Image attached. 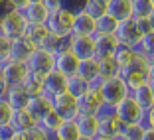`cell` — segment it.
I'll use <instances>...</instances> for the list:
<instances>
[{"label":"cell","mask_w":154,"mask_h":140,"mask_svg":"<svg viewBox=\"0 0 154 140\" xmlns=\"http://www.w3.org/2000/svg\"><path fill=\"white\" fill-rule=\"evenodd\" d=\"M119 75L125 79L128 89H134L142 83L154 85V57H146V55L134 51L132 59L119 71Z\"/></svg>","instance_id":"obj_1"},{"label":"cell","mask_w":154,"mask_h":140,"mask_svg":"<svg viewBox=\"0 0 154 140\" xmlns=\"http://www.w3.org/2000/svg\"><path fill=\"white\" fill-rule=\"evenodd\" d=\"M97 85H99V89H101L105 107H111V108H113L115 105H119L125 97L131 95V89H128V85L125 83V79H122L121 75L103 79V81H99Z\"/></svg>","instance_id":"obj_2"},{"label":"cell","mask_w":154,"mask_h":140,"mask_svg":"<svg viewBox=\"0 0 154 140\" xmlns=\"http://www.w3.org/2000/svg\"><path fill=\"white\" fill-rule=\"evenodd\" d=\"M45 28L50 34L67 40L73 32V12H69L67 8H57L50 12V16L45 20Z\"/></svg>","instance_id":"obj_3"},{"label":"cell","mask_w":154,"mask_h":140,"mask_svg":"<svg viewBox=\"0 0 154 140\" xmlns=\"http://www.w3.org/2000/svg\"><path fill=\"white\" fill-rule=\"evenodd\" d=\"M26 18L22 16L20 10L8 8L0 14V34L10 40H16V38L24 36V28H26Z\"/></svg>","instance_id":"obj_4"},{"label":"cell","mask_w":154,"mask_h":140,"mask_svg":"<svg viewBox=\"0 0 154 140\" xmlns=\"http://www.w3.org/2000/svg\"><path fill=\"white\" fill-rule=\"evenodd\" d=\"M26 67H28V71H30V73L44 77L45 73H50L51 69H55L54 53L42 50V47H36V50L32 51V55L26 59Z\"/></svg>","instance_id":"obj_5"},{"label":"cell","mask_w":154,"mask_h":140,"mask_svg":"<svg viewBox=\"0 0 154 140\" xmlns=\"http://www.w3.org/2000/svg\"><path fill=\"white\" fill-rule=\"evenodd\" d=\"M77 103H79V113L99 114L105 108V101H103V95H101V89L97 83L87 87L85 93L77 97Z\"/></svg>","instance_id":"obj_6"},{"label":"cell","mask_w":154,"mask_h":140,"mask_svg":"<svg viewBox=\"0 0 154 140\" xmlns=\"http://www.w3.org/2000/svg\"><path fill=\"white\" fill-rule=\"evenodd\" d=\"M50 99H51V108H54L63 120L75 118L77 114H79L77 97H73L71 93H67V91H63V93H59V95H55V97H50Z\"/></svg>","instance_id":"obj_7"},{"label":"cell","mask_w":154,"mask_h":140,"mask_svg":"<svg viewBox=\"0 0 154 140\" xmlns=\"http://www.w3.org/2000/svg\"><path fill=\"white\" fill-rule=\"evenodd\" d=\"M113 111H115V114H117V118L121 120V124H134V122H140L142 113H144V111L134 103V99H132L131 95L125 97L119 105H115Z\"/></svg>","instance_id":"obj_8"},{"label":"cell","mask_w":154,"mask_h":140,"mask_svg":"<svg viewBox=\"0 0 154 140\" xmlns=\"http://www.w3.org/2000/svg\"><path fill=\"white\" fill-rule=\"evenodd\" d=\"M2 67V77H4V85L6 89H10V87H18V85H24V81H26L28 77V67L26 63H20V61H12V59H8V61H4V63L0 65Z\"/></svg>","instance_id":"obj_9"},{"label":"cell","mask_w":154,"mask_h":140,"mask_svg":"<svg viewBox=\"0 0 154 140\" xmlns=\"http://www.w3.org/2000/svg\"><path fill=\"white\" fill-rule=\"evenodd\" d=\"M115 38H117L119 44L128 45V47H134L136 50V45L140 44V40H142V34H140V30L136 28L134 20L131 18V20H125V22H119L117 30H115Z\"/></svg>","instance_id":"obj_10"},{"label":"cell","mask_w":154,"mask_h":140,"mask_svg":"<svg viewBox=\"0 0 154 140\" xmlns=\"http://www.w3.org/2000/svg\"><path fill=\"white\" fill-rule=\"evenodd\" d=\"M67 47L79 59L95 57V41H93V36H77V34H71L67 38Z\"/></svg>","instance_id":"obj_11"},{"label":"cell","mask_w":154,"mask_h":140,"mask_svg":"<svg viewBox=\"0 0 154 140\" xmlns=\"http://www.w3.org/2000/svg\"><path fill=\"white\" fill-rule=\"evenodd\" d=\"M54 61H55V69L67 77L77 75V69H79V63H81V59L77 57L69 47H63L61 51H57L54 55Z\"/></svg>","instance_id":"obj_12"},{"label":"cell","mask_w":154,"mask_h":140,"mask_svg":"<svg viewBox=\"0 0 154 140\" xmlns=\"http://www.w3.org/2000/svg\"><path fill=\"white\" fill-rule=\"evenodd\" d=\"M97 117H99V134L101 136L117 138V134H119V130L122 128V124H121V120L117 118V114H115L113 108L105 107ZM99 134H97V136H99Z\"/></svg>","instance_id":"obj_13"},{"label":"cell","mask_w":154,"mask_h":140,"mask_svg":"<svg viewBox=\"0 0 154 140\" xmlns=\"http://www.w3.org/2000/svg\"><path fill=\"white\" fill-rule=\"evenodd\" d=\"M67 75L59 73L57 69H51L50 73L44 75V95L48 97H55L59 93L67 91Z\"/></svg>","instance_id":"obj_14"},{"label":"cell","mask_w":154,"mask_h":140,"mask_svg":"<svg viewBox=\"0 0 154 140\" xmlns=\"http://www.w3.org/2000/svg\"><path fill=\"white\" fill-rule=\"evenodd\" d=\"M77 36H95V18L85 10L73 12V32Z\"/></svg>","instance_id":"obj_15"},{"label":"cell","mask_w":154,"mask_h":140,"mask_svg":"<svg viewBox=\"0 0 154 140\" xmlns=\"http://www.w3.org/2000/svg\"><path fill=\"white\" fill-rule=\"evenodd\" d=\"M93 41H95V59L99 57H113L115 50H117V38L113 34H95L93 36Z\"/></svg>","instance_id":"obj_16"},{"label":"cell","mask_w":154,"mask_h":140,"mask_svg":"<svg viewBox=\"0 0 154 140\" xmlns=\"http://www.w3.org/2000/svg\"><path fill=\"white\" fill-rule=\"evenodd\" d=\"M131 97L134 99V103L142 111L154 108V85L152 83H142V85L131 89Z\"/></svg>","instance_id":"obj_17"},{"label":"cell","mask_w":154,"mask_h":140,"mask_svg":"<svg viewBox=\"0 0 154 140\" xmlns=\"http://www.w3.org/2000/svg\"><path fill=\"white\" fill-rule=\"evenodd\" d=\"M36 50V45L32 41H28L24 36L12 40V45H10V57L12 61H20V63H26V59L32 55V51Z\"/></svg>","instance_id":"obj_18"},{"label":"cell","mask_w":154,"mask_h":140,"mask_svg":"<svg viewBox=\"0 0 154 140\" xmlns=\"http://www.w3.org/2000/svg\"><path fill=\"white\" fill-rule=\"evenodd\" d=\"M20 12H22V16L26 18L28 24H45V20L50 16V10L42 2H28Z\"/></svg>","instance_id":"obj_19"},{"label":"cell","mask_w":154,"mask_h":140,"mask_svg":"<svg viewBox=\"0 0 154 140\" xmlns=\"http://www.w3.org/2000/svg\"><path fill=\"white\" fill-rule=\"evenodd\" d=\"M75 122H77V128H79V134L91 136V138H95L99 134V117L97 114L79 113L75 117Z\"/></svg>","instance_id":"obj_20"},{"label":"cell","mask_w":154,"mask_h":140,"mask_svg":"<svg viewBox=\"0 0 154 140\" xmlns=\"http://www.w3.org/2000/svg\"><path fill=\"white\" fill-rule=\"evenodd\" d=\"M107 14L113 16L117 22L131 20L132 18V0H109Z\"/></svg>","instance_id":"obj_21"},{"label":"cell","mask_w":154,"mask_h":140,"mask_svg":"<svg viewBox=\"0 0 154 140\" xmlns=\"http://www.w3.org/2000/svg\"><path fill=\"white\" fill-rule=\"evenodd\" d=\"M4 99L8 101V105L14 108V111H20V108H26V107H28V101H30V93L26 91V87H24V85L10 87V89H6Z\"/></svg>","instance_id":"obj_22"},{"label":"cell","mask_w":154,"mask_h":140,"mask_svg":"<svg viewBox=\"0 0 154 140\" xmlns=\"http://www.w3.org/2000/svg\"><path fill=\"white\" fill-rule=\"evenodd\" d=\"M26 111L32 114V117L36 118L38 122H40V118L44 117L45 113H50V111H51V99H50L48 95H36V97H30Z\"/></svg>","instance_id":"obj_23"},{"label":"cell","mask_w":154,"mask_h":140,"mask_svg":"<svg viewBox=\"0 0 154 140\" xmlns=\"http://www.w3.org/2000/svg\"><path fill=\"white\" fill-rule=\"evenodd\" d=\"M10 124H12L14 130H18V132H30L32 128L38 126V120L28 113L26 108H20V111H14V117L10 120Z\"/></svg>","instance_id":"obj_24"},{"label":"cell","mask_w":154,"mask_h":140,"mask_svg":"<svg viewBox=\"0 0 154 140\" xmlns=\"http://www.w3.org/2000/svg\"><path fill=\"white\" fill-rule=\"evenodd\" d=\"M77 75L85 79L89 85H95L99 83V63H97L95 57L91 59H81V63H79V69H77Z\"/></svg>","instance_id":"obj_25"},{"label":"cell","mask_w":154,"mask_h":140,"mask_svg":"<svg viewBox=\"0 0 154 140\" xmlns=\"http://www.w3.org/2000/svg\"><path fill=\"white\" fill-rule=\"evenodd\" d=\"M77 136H79V128L75 118L61 120V124L51 132V140H77Z\"/></svg>","instance_id":"obj_26"},{"label":"cell","mask_w":154,"mask_h":140,"mask_svg":"<svg viewBox=\"0 0 154 140\" xmlns=\"http://www.w3.org/2000/svg\"><path fill=\"white\" fill-rule=\"evenodd\" d=\"M48 28H45V24H26V28H24V38H26L28 41H32L34 45H40L42 41H44V38L48 36Z\"/></svg>","instance_id":"obj_27"},{"label":"cell","mask_w":154,"mask_h":140,"mask_svg":"<svg viewBox=\"0 0 154 140\" xmlns=\"http://www.w3.org/2000/svg\"><path fill=\"white\" fill-rule=\"evenodd\" d=\"M117 26H119V22L113 18V16H109L107 12L95 18V34H113L115 36Z\"/></svg>","instance_id":"obj_28"},{"label":"cell","mask_w":154,"mask_h":140,"mask_svg":"<svg viewBox=\"0 0 154 140\" xmlns=\"http://www.w3.org/2000/svg\"><path fill=\"white\" fill-rule=\"evenodd\" d=\"M97 63H99V81L119 75V65L113 57H99Z\"/></svg>","instance_id":"obj_29"},{"label":"cell","mask_w":154,"mask_h":140,"mask_svg":"<svg viewBox=\"0 0 154 140\" xmlns=\"http://www.w3.org/2000/svg\"><path fill=\"white\" fill-rule=\"evenodd\" d=\"M144 126L140 122H134V124H122V128L119 130L117 140H140Z\"/></svg>","instance_id":"obj_30"},{"label":"cell","mask_w":154,"mask_h":140,"mask_svg":"<svg viewBox=\"0 0 154 140\" xmlns=\"http://www.w3.org/2000/svg\"><path fill=\"white\" fill-rule=\"evenodd\" d=\"M38 47H42V50L50 51V53H57V51H61L63 47H67V40H63V38H57L54 36V34H48V36L44 38V41H42Z\"/></svg>","instance_id":"obj_31"},{"label":"cell","mask_w":154,"mask_h":140,"mask_svg":"<svg viewBox=\"0 0 154 140\" xmlns=\"http://www.w3.org/2000/svg\"><path fill=\"white\" fill-rule=\"evenodd\" d=\"M24 87H26V91L30 93V97L44 95V77L34 75V73H28L26 81H24Z\"/></svg>","instance_id":"obj_32"},{"label":"cell","mask_w":154,"mask_h":140,"mask_svg":"<svg viewBox=\"0 0 154 140\" xmlns=\"http://www.w3.org/2000/svg\"><path fill=\"white\" fill-rule=\"evenodd\" d=\"M134 47H128V45H122V44H119L117 45V50H115V53H113V59L117 61V65H119V71H121L125 65L128 63L132 59V55H134Z\"/></svg>","instance_id":"obj_33"},{"label":"cell","mask_w":154,"mask_h":140,"mask_svg":"<svg viewBox=\"0 0 154 140\" xmlns=\"http://www.w3.org/2000/svg\"><path fill=\"white\" fill-rule=\"evenodd\" d=\"M61 120H63V118H61V117H59V114L54 111V108H51L50 113H45L44 117L40 118V122H38V124H40V126L44 128V130H48V132L51 134V132H54L55 128H57L59 124H61Z\"/></svg>","instance_id":"obj_34"},{"label":"cell","mask_w":154,"mask_h":140,"mask_svg":"<svg viewBox=\"0 0 154 140\" xmlns=\"http://www.w3.org/2000/svg\"><path fill=\"white\" fill-rule=\"evenodd\" d=\"M134 16H154V0H132V18Z\"/></svg>","instance_id":"obj_35"},{"label":"cell","mask_w":154,"mask_h":140,"mask_svg":"<svg viewBox=\"0 0 154 140\" xmlns=\"http://www.w3.org/2000/svg\"><path fill=\"white\" fill-rule=\"evenodd\" d=\"M89 87V83L85 79H81L79 75H71L67 79V93H71L73 97H79L85 93V89Z\"/></svg>","instance_id":"obj_36"},{"label":"cell","mask_w":154,"mask_h":140,"mask_svg":"<svg viewBox=\"0 0 154 140\" xmlns=\"http://www.w3.org/2000/svg\"><path fill=\"white\" fill-rule=\"evenodd\" d=\"M107 4H109V0H85L83 10L89 12L93 18H97V16H101V14L107 12Z\"/></svg>","instance_id":"obj_37"},{"label":"cell","mask_w":154,"mask_h":140,"mask_svg":"<svg viewBox=\"0 0 154 140\" xmlns=\"http://www.w3.org/2000/svg\"><path fill=\"white\" fill-rule=\"evenodd\" d=\"M134 24L140 30L142 36H150L154 34V16H134Z\"/></svg>","instance_id":"obj_38"},{"label":"cell","mask_w":154,"mask_h":140,"mask_svg":"<svg viewBox=\"0 0 154 140\" xmlns=\"http://www.w3.org/2000/svg\"><path fill=\"white\" fill-rule=\"evenodd\" d=\"M14 117V108L8 105V101L4 99V95L0 97V126L2 124H10V120H12Z\"/></svg>","instance_id":"obj_39"},{"label":"cell","mask_w":154,"mask_h":140,"mask_svg":"<svg viewBox=\"0 0 154 140\" xmlns=\"http://www.w3.org/2000/svg\"><path fill=\"white\" fill-rule=\"evenodd\" d=\"M152 41H154V34H150V36H142L140 44L136 45V51H138V53H142V55H146V57H154Z\"/></svg>","instance_id":"obj_40"},{"label":"cell","mask_w":154,"mask_h":140,"mask_svg":"<svg viewBox=\"0 0 154 140\" xmlns=\"http://www.w3.org/2000/svg\"><path fill=\"white\" fill-rule=\"evenodd\" d=\"M10 45H12V40L0 34V65L4 63V61H8V57H10Z\"/></svg>","instance_id":"obj_41"},{"label":"cell","mask_w":154,"mask_h":140,"mask_svg":"<svg viewBox=\"0 0 154 140\" xmlns=\"http://www.w3.org/2000/svg\"><path fill=\"white\" fill-rule=\"evenodd\" d=\"M28 140H51V134L38 124L36 128H32V130L28 132Z\"/></svg>","instance_id":"obj_42"},{"label":"cell","mask_w":154,"mask_h":140,"mask_svg":"<svg viewBox=\"0 0 154 140\" xmlns=\"http://www.w3.org/2000/svg\"><path fill=\"white\" fill-rule=\"evenodd\" d=\"M140 124L144 128H154V108H148V111H144V113H142Z\"/></svg>","instance_id":"obj_43"},{"label":"cell","mask_w":154,"mask_h":140,"mask_svg":"<svg viewBox=\"0 0 154 140\" xmlns=\"http://www.w3.org/2000/svg\"><path fill=\"white\" fill-rule=\"evenodd\" d=\"M85 0H63V8H67L69 12H77V10H83Z\"/></svg>","instance_id":"obj_44"},{"label":"cell","mask_w":154,"mask_h":140,"mask_svg":"<svg viewBox=\"0 0 154 140\" xmlns=\"http://www.w3.org/2000/svg\"><path fill=\"white\" fill-rule=\"evenodd\" d=\"M42 4L50 10V12H54L57 8H63V0H42Z\"/></svg>","instance_id":"obj_45"},{"label":"cell","mask_w":154,"mask_h":140,"mask_svg":"<svg viewBox=\"0 0 154 140\" xmlns=\"http://www.w3.org/2000/svg\"><path fill=\"white\" fill-rule=\"evenodd\" d=\"M28 2H30V0H6V6H8V8H14V10H22Z\"/></svg>","instance_id":"obj_46"},{"label":"cell","mask_w":154,"mask_h":140,"mask_svg":"<svg viewBox=\"0 0 154 140\" xmlns=\"http://www.w3.org/2000/svg\"><path fill=\"white\" fill-rule=\"evenodd\" d=\"M12 134H14V128H12V124H2V126H0V138H2V140L10 138Z\"/></svg>","instance_id":"obj_47"},{"label":"cell","mask_w":154,"mask_h":140,"mask_svg":"<svg viewBox=\"0 0 154 140\" xmlns=\"http://www.w3.org/2000/svg\"><path fill=\"white\" fill-rule=\"evenodd\" d=\"M6 140H28V132H18V130H14V134L10 136V138Z\"/></svg>","instance_id":"obj_48"},{"label":"cell","mask_w":154,"mask_h":140,"mask_svg":"<svg viewBox=\"0 0 154 140\" xmlns=\"http://www.w3.org/2000/svg\"><path fill=\"white\" fill-rule=\"evenodd\" d=\"M140 140H154V128H144Z\"/></svg>","instance_id":"obj_49"},{"label":"cell","mask_w":154,"mask_h":140,"mask_svg":"<svg viewBox=\"0 0 154 140\" xmlns=\"http://www.w3.org/2000/svg\"><path fill=\"white\" fill-rule=\"evenodd\" d=\"M6 93V85H4V77H2V67H0V97Z\"/></svg>","instance_id":"obj_50"},{"label":"cell","mask_w":154,"mask_h":140,"mask_svg":"<svg viewBox=\"0 0 154 140\" xmlns=\"http://www.w3.org/2000/svg\"><path fill=\"white\" fill-rule=\"evenodd\" d=\"M95 140H117V138H111V136H95Z\"/></svg>","instance_id":"obj_51"},{"label":"cell","mask_w":154,"mask_h":140,"mask_svg":"<svg viewBox=\"0 0 154 140\" xmlns=\"http://www.w3.org/2000/svg\"><path fill=\"white\" fill-rule=\"evenodd\" d=\"M77 140H95V138H91V136H83V134H79V136H77Z\"/></svg>","instance_id":"obj_52"},{"label":"cell","mask_w":154,"mask_h":140,"mask_svg":"<svg viewBox=\"0 0 154 140\" xmlns=\"http://www.w3.org/2000/svg\"><path fill=\"white\" fill-rule=\"evenodd\" d=\"M30 2H42V0H30Z\"/></svg>","instance_id":"obj_53"},{"label":"cell","mask_w":154,"mask_h":140,"mask_svg":"<svg viewBox=\"0 0 154 140\" xmlns=\"http://www.w3.org/2000/svg\"><path fill=\"white\" fill-rule=\"evenodd\" d=\"M0 140H2V138H0Z\"/></svg>","instance_id":"obj_54"}]
</instances>
